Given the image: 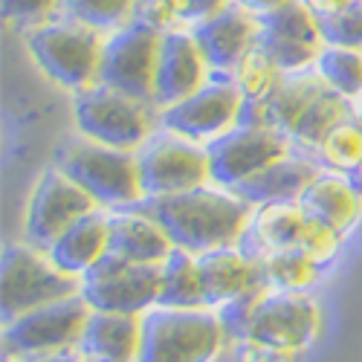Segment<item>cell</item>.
<instances>
[{"mask_svg": "<svg viewBox=\"0 0 362 362\" xmlns=\"http://www.w3.org/2000/svg\"><path fill=\"white\" fill-rule=\"evenodd\" d=\"M139 209L165 229L174 250L192 255L240 244L250 235L255 215V206L212 183L168 197H148Z\"/></svg>", "mask_w": 362, "mask_h": 362, "instance_id": "6da1fadb", "label": "cell"}, {"mask_svg": "<svg viewBox=\"0 0 362 362\" xmlns=\"http://www.w3.org/2000/svg\"><path fill=\"white\" fill-rule=\"evenodd\" d=\"M105 33L84 26L67 15H55L23 33V47L35 67L58 87L81 93L99 78Z\"/></svg>", "mask_w": 362, "mask_h": 362, "instance_id": "7a4b0ae2", "label": "cell"}, {"mask_svg": "<svg viewBox=\"0 0 362 362\" xmlns=\"http://www.w3.org/2000/svg\"><path fill=\"white\" fill-rule=\"evenodd\" d=\"M229 337L209 308H151L142 313V339L136 362H218Z\"/></svg>", "mask_w": 362, "mask_h": 362, "instance_id": "3957f363", "label": "cell"}, {"mask_svg": "<svg viewBox=\"0 0 362 362\" xmlns=\"http://www.w3.org/2000/svg\"><path fill=\"white\" fill-rule=\"evenodd\" d=\"M90 319V305L81 293L49 301L12 322H4L0 356L4 362H38L47 356L70 354L78 348L84 325Z\"/></svg>", "mask_w": 362, "mask_h": 362, "instance_id": "277c9868", "label": "cell"}, {"mask_svg": "<svg viewBox=\"0 0 362 362\" xmlns=\"http://www.w3.org/2000/svg\"><path fill=\"white\" fill-rule=\"evenodd\" d=\"M73 122L84 139L119 151H139L160 125L157 107L151 102L119 93L105 84H93L76 93Z\"/></svg>", "mask_w": 362, "mask_h": 362, "instance_id": "5b68a950", "label": "cell"}, {"mask_svg": "<svg viewBox=\"0 0 362 362\" xmlns=\"http://www.w3.org/2000/svg\"><path fill=\"white\" fill-rule=\"evenodd\" d=\"M55 168H62L102 209H134L145 200L136 151L107 148L81 136L78 142H67L58 151Z\"/></svg>", "mask_w": 362, "mask_h": 362, "instance_id": "8992f818", "label": "cell"}, {"mask_svg": "<svg viewBox=\"0 0 362 362\" xmlns=\"http://www.w3.org/2000/svg\"><path fill=\"white\" fill-rule=\"evenodd\" d=\"M81 293V279L62 273L44 250L29 240L6 244L0 255V319L12 322L49 301Z\"/></svg>", "mask_w": 362, "mask_h": 362, "instance_id": "52a82bcc", "label": "cell"}, {"mask_svg": "<svg viewBox=\"0 0 362 362\" xmlns=\"http://www.w3.org/2000/svg\"><path fill=\"white\" fill-rule=\"evenodd\" d=\"M244 102L247 99L232 76L212 73L206 78V84H200L192 96L180 99L177 105L160 107L157 122L168 134L206 145L238 125Z\"/></svg>", "mask_w": 362, "mask_h": 362, "instance_id": "ba28073f", "label": "cell"}, {"mask_svg": "<svg viewBox=\"0 0 362 362\" xmlns=\"http://www.w3.org/2000/svg\"><path fill=\"white\" fill-rule=\"evenodd\" d=\"M160 38L154 26L142 21H131L105 35L102 58H99V78L96 84L113 87L119 93L154 105V76H157V55Z\"/></svg>", "mask_w": 362, "mask_h": 362, "instance_id": "9c48e42d", "label": "cell"}, {"mask_svg": "<svg viewBox=\"0 0 362 362\" xmlns=\"http://www.w3.org/2000/svg\"><path fill=\"white\" fill-rule=\"evenodd\" d=\"M319 334H322V308L316 305V298H310L308 293L269 287L250 319L244 342L301 354L319 339Z\"/></svg>", "mask_w": 362, "mask_h": 362, "instance_id": "30bf717a", "label": "cell"}, {"mask_svg": "<svg viewBox=\"0 0 362 362\" xmlns=\"http://www.w3.org/2000/svg\"><path fill=\"white\" fill-rule=\"evenodd\" d=\"M136 168L145 200L192 192L212 183L206 148L168 131L154 134L136 151Z\"/></svg>", "mask_w": 362, "mask_h": 362, "instance_id": "8fae6325", "label": "cell"}, {"mask_svg": "<svg viewBox=\"0 0 362 362\" xmlns=\"http://www.w3.org/2000/svg\"><path fill=\"white\" fill-rule=\"evenodd\" d=\"M203 148L209 157L212 186H221L229 192L238 189L240 183H247L258 171L293 154L290 139H284L281 134L269 128H258V125H235L232 131L206 142Z\"/></svg>", "mask_w": 362, "mask_h": 362, "instance_id": "7c38bea8", "label": "cell"}, {"mask_svg": "<svg viewBox=\"0 0 362 362\" xmlns=\"http://www.w3.org/2000/svg\"><path fill=\"white\" fill-rule=\"evenodd\" d=\"M160 267L128 264L107 252L93 269L84 273L81 298L90 305V310L142 316L151 308H157L160 276H163Z\"/></svg>", "mask_w": 362, "mask_h": 362, "instance_id": "4fadbf2b", "label": "cell"}, {"mask_svg": "<svg viewBox=\"0 0 362 362\" xmlns=\"http://www.w3.org/2000/svg\"><path fill=\"white\" fill-rule=\"evenodd\" d=\"M96 209L102 206L78 183H73L62 168H47L29 192L23 209V240L38 250H49V244L64 229H70L76 221L96 212Z\"/></svg>", "mask_w": 362, "mask_h": 362, "instance_id": "5bb4252c", "label": "cell"}, {"mask_svg": "<svg viewBox=\"0 0 362 362\" xmlns=\"http://www.w3.org/2000/svg\"><path fill=\"white\" fill-rule=\"evenodd\" d=\"M255 44L273 58L281 73L313 70L325 49L322 23L301 0H290L287 6L258 18Z\"/></svg>", "mask_w": 362, "mask_h": 362, "instance_id": "9a60e30c", "label": "cell"}, {"mask_svg": "<svg viewBox=\"0 0 362 362\" xmlns=\"http://www.w3.org/2000/svg\"><path fill=\"white\" fill-rule=\"evenodd\" d=\"M212 76L206 58L192 35V29H168L160 38L157 76H154V107L177 105L192 96Z\"/></svg>", "mask_w": 362, "mask_h": 362, "instance_id": "2e32d148", "label": "cell"}, {"mask_svg": "<svg viewBox=\"0 0 362 362\" xmlns=\"http://www.w3.org/2000/svg\"><path fill=\"white\" fill-rule=\"evenodd\" d=\"M192 35L206 58L212 73L232 76L235 67L244 62V55L255 47L258 38V18L244 12L240 6L229 4L218 15L192 26Z\"/></svg>", "mask_w": 362, "mask_h": 362, "instance_id": "e0dca14e", "label": "cell"}, {"mask_svg": "<svg viewBox=\"0 0 362 362\" xmlns=\"http://www.w3.org/2000/svg\"><path fill=\"white\" fill-rule=\"evenodd\" d=\"M296 203L313 221L330 226L345 238L362 218V171L348 174L337 168H322Z\"/></svg>", "mask_w": 362, "mask_h": 362, "instance_id": "ac0fdd59", "label": "cell"}, {"mask_svg": "<svg viewBox=\"0 0 362 362\" xmlns=\"http://www.w3.org/2000/svg\"><path fill=\"white\" fill-rule=\"evenodd\" d=\"M197 273H200V290H203V308L209 310H218L238 293L267 281L261 252L247 250L240 244L200 252Z\"/></svg>", "mask_w": 362, "mask_h": 362, "instance_id": "d6986e66", "label": "cell"}, {"mask_svg": "<svg viewBox=\"0 0 362 362\" xmlns=\"http://www.w3.org/2000/svg\"><path fill=\"white\" fill-rule=\"evenodd\" d=\"M107 252L128 264L160 267L174 252V244L154 218L134 206L107 212Z\"/></svg>", "mask_w": 362, "mask_h": 362, "instance_id": "ffe728a7", "label": "cell"}, {"mask_svg": "<svg viewBox=\"0 0 362 362\" xmlns=\"http://www.w3.org/2000/svg\"><path fill=\"white\" fill-rule=\"evenodd\" d=\"M142 339V316L90 310L78 354L90 362H136Z\"/></svg>", "mask_w": 362, "mask_h": 362, "instance_id": "44dd1931", "label": "cell"}, {"mask_svg": "<svg viewBox=\"0 0 362 362\" xmlns=\"http://www.w3.org/2000/svg\"><path fill=\"white\" fill-rule=\"evenodd\" d=\"M44 252L62 273L84 279L87 269H93L107 255V212L96 209V212L84 215L58 235Z\"/></svg>", "mask_w": 362, "mask_h": 362, "instance_id": "7402d4cb", "label": "cell"}, {"mask_svg": "<svg viewBox=\"0 0 362 362\" xmlns=\"http://www.w3.org/2000/svg\"><path fill=\"white\" fill-rule=\"evenodd\" d=\"M322 171L319 163H313L310 157H284L279 163H273L269 168L258 171L255 177H250L247 183H240L238 189H232L240 200H247L250 206H267V203H284V200H298V194L305 192V186Z\"/></svg>", "mask_w": 362, "mask_h": 362, "instance_id": "603a6c76", "label": "cell"}, {"mask_svg": "<svg viewBox=\"0 0 362 362\" xmlns=\"http://www.w3.org/2000/svg\"><path fill=\"white\" fill-rule=\"evenodd\" d=\"M310 229V215L296 200L255 206L250 223V238L255 252H279V250H301Z\"/></svg>", "mask_w": 362, "mask_h": 362, "instance_id": "cb8c5ba5", "label": "cell"}, {"mask_svg": "<svg viewBox=\"0 0 362 362\" xmlns=\"http://www.w3.org/2000/svg\"><path fill=\"white\" fill-rule=\"evenodd\" d=\"M160 276V298L157 308H177L192 310L203 308V290H200V273H197V255L186 250H174L163 261Z\"/></svg>", "mask_w": 362, "mask_h": 362, "instance_id": "d4e9b609", "label": "cell"}, {"mask_svg": "<svg viewBox=\"0 0 362 362\" xmlns=\"http://www.w3.org/2000/svg\"><path fill=\"white\" fill-rule=\"evenodd\" d=\"M261 261H264V279L273 290L305 293L322 279V264L310 258L305 250L261 252Z\"/></svg>", "mask_w": 362, "mask_h": 362, "instance_id": "484cf974", "label": "cell"}, {"mask_svg": "<svg viewBox=\"0 0 362 362\" xmlns=\"http://www.w3.org/2000/svg\"><path fill=\"white\" fill-rule=\"evenodd\" d=\"M313 70L322 76V81L330 90H337L339 96L351 99L354 105L362 96V52L325 44Z\"/></svg>", "mask_w": 362, "mask_h": 362, "instance_id": "4316f807", "label": "cell"}, {"mask_svg": "<svg viewBox=\"0 0 362 362\" xmlns=\"http://www.w3.org/2000/svg\"><path fill=\"white\" fill-rule=\"evenodd\" d=\"M136 4L139 0H62V15L107 35L136 18Z\"/></svg>", "mask_w": 362, "mask_h": 362, "instance_id": "83f0119b", "label": "cell"}, {"mask_svg": "<svg viewBox=\"0 0 362 362\" xmlns=\"http://www.w3.org/2000/svg\"><path fill=\"white\" fill-rule=\"evenodd\" d=\"M316 157L325 160L330 168H337V171L359 174L362 171V119L351 116V119H345V122H339L322 139Z\"/></svg>", "mask_w": 362, "mask_h": 362, "instance_id": "f1b7e54d", "label": "cell"}, {"mask_svg": "<svg viewBox=\"0 0 362 362\" xmlns=\"http://www.w3.org/2000/svg\"><path fill=\"white\" fill-rule=\"evenodd\" d=\"M281 70H279V64L269 58L258 44L244 55V62H240L238 67H235V73H232V78H235V84L240 87V93H244V99L247 102H258V99H264L269 90H273L279 81H281Z\"/></svg>", "mask_w": 362, "mask_h": 362, "instance_id": "f546056e", "label": "cell"}, {"mask_svg": "<svg viewBox=\"0 0 362 362\" xmlns=\"http://www.w3.org/2000/svg\"><path fill=\"white\" fill-rule=\"evenodd\" d=\"M267 290H269V284L261 281V284H255V287H250V290H244V293H238L235 298H229L226 305H221V308L215 310L218 319H221V325H223V330H226L229 342H244V334H247V327H250V319H252V313H255V308H258V301L267 296Z\"/></svg>", "mask_w": 362, "mask_h": 362, "instance_id": "4dcf8cb0", "label": "cell"}, {"mask_svg": "<svg viewBox=\"0 0 362 362\" xmlns=\"http://www.w3.org/2000/svg\"><path fill=\"white\" fill-rule=\"evenodd\" d=\"M319 23H322L325 44L362 52V0H356V4H351L339 15H330Z\"/></svg>", "mask_w": 362, "mask_h": 362, "instance_id": "1f68e13d", "label": "cell"}, {"mask_svg": "<svg viewBox=\"0 0 362 362\" xmlns=\"http://www.w3.org/2000/svg\"><path fill=\"white\" fill-rule=\"evenodd\" d=\"M4 21L26 33L29 26H38L55 15H62V0H0Z\"/></svg>", "mask_w": 362, "mask_h": 362, "instance_id": "d6a6232c", "label": "cell"}, {"mask_svg": "<svg viewBox=\"0 0 362 362\" xmlns=\"http://www.w3.org/2000/svg\"><path fill=\"white\" fill-rule=\"evenodd\" d=\"M165 4L177 21V29H192L200 21L218 15L223 6L232 4V0H165Z\"/></svg>", "mask_w": 362, "mask_h": 362, "instance_id": "836d02e7", "label": "cell"}, {"mask_svg": "<svg viewBox=\"0 0 362 362\" xmlns=\"http://www.w3.org/2000/svg\"><path fill=\"white\" fill-rule=\"evenodd\" d=\"M296 356H298V354H290V351H276V348L240 342L238 362H296Z\"/></svg>", "mask_w": 362, "mask_h": 362, "instance_id": "e575fe53", "label": "cell"}, {"mask_svg": "<svg viewBox=\"0 0 362 362\" xmlns=\"http://www.w3.org/2000/svg\"><path fill=\"white\" fill-rule=\"evenodd\" d=\"M319 21H325V18H330V15H339L342 9H348L351 4H356V0H301Z\"/></svg>", "mask_w": 362, "mask_h": 362, "instance_id": "d590c367", "label": "cell"}, {"mask_svg": "<svg viewBox=\"0 0 362 362\" xmlns=\"http://www.w3.org/2000/svg\"><path fill=\"white\" fill-rule=\"evenodd\" d=\"M232 4L240 6L244 12H250V15H255V18H261V15H269V12L287 6L290 0H232Z\"/></svg>", "mask_w": 362, "mask_h": 362, "instance_id": "8d00e7d4", "label": "cell"}, {"mask_svg": "<svg viewBox=\"0 0 362 362\" xmlns=\"http://www.w3.org/2000/svg\"><path fill=\"white\" fill-rule=\"evenodd\" d=\"M38 362H90L87 356H81L78 351H70V354H58V356H47V359H38Z\"/></svg>", "mask_w": 362, "mask_h": 362, "instance_id": "74e56055", "label": "cell"}, {"mask_svg": "<svg viewBox=\"0 0 362 362\" xmlns=\"http://www.w3.org/2000/svg\"><path fill=\"white\" fill-rule=\"evenodd\" d=\"M356 116H359V119H362V96H359V99H356Z\"/></svg>", "mask_w": 362, "mask_h": 362, "instance_id": "f35d334b", "label": "cell"}]
</instances>
